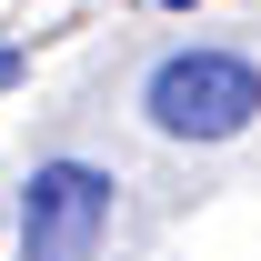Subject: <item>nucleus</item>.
<instances>
[{"mask_svg":"<svg viewBox=\"0 0 261 261\" xmlns=\"http://www.w3.org/2000/svg\"><path fill=\"white\" fill-rule=\"evenodd\" d=\"M141 121L161 141H241L261 121V61L251 50H221V40L161 50L151 81H141Z\"/></svg>","mask_w":261,"mask_h":261,"instance_id":"nucleus-1","label":"nucleus"},{"mask_svg":"<svg viewBox=\"0 0 261 261\" xmlns=\"http://www.w3.org/2000/svg\"><path fill=\"white\" fill-rule=\"evenodd\" d=\"M111 201H121V181L100 161H40L31 191H20V261H91L100 241H111Z\"/></svg>","mask_w":261,"mask_h":261,"instance_id":"nucleus-2","label":"nucleus"},{"mask_svg":"<svg viewBox=\"0 0 261 261\" xmlns=\"http://www.w3.org/2000/svg\"><path fill=\"white\" fill-rule=\"evenodd\" d=\"M10 81H20V50H10V40H0V91H10Z\"/></svg>","mask_w":261,"mask_h":261,"instance_id":"nucleus-3","label":"nucleus"},{"mask_svg":"<svg viewBox=\"0 0 261 261\" xmlns=\"http://www.w3.org/2000/svg\"><path fill=\"white\" fill-rule=\"evenodd\" d=\"M151 10H191V0H151Z\"/></svg>","mask_w":261,"mask_h":261,"instance_id":"nucleus-4","label":"nucleus"}]
</instances>
